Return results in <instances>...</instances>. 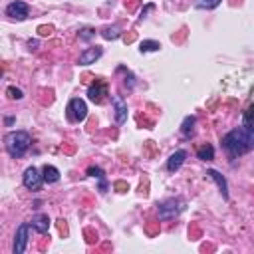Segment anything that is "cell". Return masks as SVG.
<instances>
[{
    "label": "cell",
    "instance_id": "1",
    "mask_svg": "<svg viewBox=\"0 0 254 254\" xmlns=\"http://www.w3.org/2000/svg\"><path fill=\"white\" fill-rule=\"evenodd\" d=\"M222 147L230 157L244 155L254 149V125H242L222 137Z\"/></svg>",
    "mask_w": 254,
    "mask_h": 254
},
{
    "label": "cell",
    "instance_id": "2",
    "mask_svg": "<svg viewBox=\"0 0 254 254\" xmlns=\"http://www.w3.org/2000/svg\"><path fill=\"white\" fill-rule=\"evenodd\" d=\"M30 143H32V137L26 131H10L4 137V147H6L8 155L14 159L22 157L30 149Z\"/></svg>",
    "mask_w": 254,
    "mask_h": 254
},
{
    "label": "cell",
    "instance_id": "3",
    "mask_svg": "<svg viewBox=\"0 0 254 254\" xmlns=\"http://www.w3.org/2000/svg\"><path fill=\"white\" fill-rule=\"evenodd\" d=\"M183 210H185V200H183V198H169V200H165V202L159 204V216H161L163 220L175 218V216H179Z\"/></svg>",
    "mask_w": 254,
    "mask_h": 254
},
{
    "label": "cell",
    "instance_id": "4",
    "mask_svg": "<svg viewBox=\"0 0 254 254\" xmlns=\"http://www.w3.org/2000/svg\"><path fill=\"white\" fill-rule=\"evenodd\" d=\"M87 117V105L83 99L79 97H73L69 103H67V119L69 121H83Z\"/></svg>",
    "mask_w": 254,
    "mask_h": 254
},
{
    "label": "cell",
    "instance_id": "5",
    "mask_svg": "<svg viewBox=\"0 0 254 254\" xmlns=\"http://www.w3.org/2000/svg\"><path fill=\"white\" fill-rule=\"evenodd\" d=\"M28 14H30V6H28L26 2L16 0V2H10V4L6 6V16H10L12 20L22 22V20L28 18Z\"/></svg>",
    "mask_w": 254,
    "mask_h": 254
},
{
    "label": "cell",
    "instance_id": "6",
    "mask_svg": "<svg viewBox=\"0 0 254 254\" xmlns=\"http://www.w3.org/2000/svg\"><path fill=\"white\" fill-rule=\"evenodd\" d=\"M22 183H24L26 189H30V190H38V189L42 187V183H44V177L38 173L36 167H28V169L24 171V175H22Z\"/></svg>",
    "mask_w": 254,
    "mask_h": 254
},
{
    "label": "cell",
    "instance_id": "7",
    "mask_svg": "<svg viewBox=\"0 0 254 254\" xmlns=\"http://www.w3.org/2000/svg\"><path fill=\"white\" fill-rule=\"evenodd\" d=\"M28 236H30V224L22 222L16 230V236H14V254H24L26 244H28Z\"/></svg>",
    "mask_w": 254,
    "mask_h": 254
},
{
    "label": "cell",
    "instance_id": "8",
    "mask_svg": "<svg viewBox=\"0 0 254 254\" xmlns=\"http://www.w3.org/2000/svg\"><path fill=\"white\" fill-rule=\"evenodd\" d=\"M101 54H103V50H101L99 46H91V48H87V50H83V52L79 54V64H81V65L95 64V60H99Z\"/></svg>",
    "mask_w": 254,
    "mask_h": 254
},
{
    "label": "cell",
    "instance_id": "9",
    "mask_svg": "<svg viewBox=\"0 0 254 254\" xmlns=\"http://www.w3.org/2000/svg\"><path fill=\"white\" fill-rule=\"evenodd\" d=\"M111 103H113V109H115V121L121 125L127 121V103L123 101V97L119 95H113L111 97Z\"/></svg>",
    "mask_w": 254,
    "mask_h": 254
},
{
    "label": "cell",
    "instance_id": "10",
    "mask_svg": "<svg viewBox=\"0 0 254 254\" xmlns=\"http://www.w3.org/2000/svg\"><path fill=\"white\" fill-rule=\"evenodd\" d=\"M185 161H187V151H185V149L175 151V153L167 159V171H169V173L179 171V169L183 167V163H185Z\"/></svg>",
    "mask_w": 254,
    "mask_h": 254
},
{
    "label": "cell",
    "instance_id": "11",
    "mask_svg": "<svg viewBox=\"0 0 254 254\" xmlns=\"http://www.w3.org/2000/svg\"><path fill=\"white\" fill-rule=\"evenodd\" d=\"M206 175L216 183V187H218L220 194H222L224 198H228V183H226V179H224L216 169H208V171H206Z\"/></svg>",
    "mask_w": 254,
    "mask_h": 254
},
{
    "label": "cell",
    "instance_id": "12",
    "mask_svg": "<svg viewBox=\"0 0 254 254\" xmlns=\"http://www.w3.org/2000/svg\"><path fill=\"white\" fill-rule=\"evenodd\" d=\"M103 95H107V89H105V83H95V85H91L89 89H87V97L93 101V103H101V99H103Z\"/></svg>",
    "mask_w": 254,
    "mask_h": 254
},
{
    "label": "cell",
    "instance_id": "13",
    "mask_svg": "<svg viewBox=\"0 0 254 254\" xmlns=\"http://www.w3.org/2000/svg\"><path fill=\"white\" fill-rule=\"evenodd\" d=\"M30 224H32V228H36V232L46 234L50 228V218H48V214H36V216H32Z\"/></svg>",
    "mask_w": 254,
    "mask_h": 254
},
{
    "label": "cell",
    "instance_id": "14",
    "mask_svg": "<svg viewBox=\"0 0 254 254\" xmlns=\"http://www.w3.org/2000/svg\"><path fill=\"white\" fill-rule=\"evenodd\" d=\"M194 125H196L194 115H187V117L183 119V123H181V133H183L185 139L194 137Z\"/></svg>",
    "mask_w": 254,
    "mask_h": 254
},
{
    "label": "cell",
    "instance_id": "15",
    "mask_svg": "<svg viewBox=\"0 0 254 254\" xmlns=\"http://www.w3.org/2000/svg\"><path fill=\"white\" fill-rule=\"evenodd\" d=\"M42 177H44V183H58L60 181V171L54 165H44Z\"/></svg>",
    "mask_w": 254,
    "mask_h": 254
},
{
    "label": "cell",
    "instance_id": "16",
    "mask_svg": "<svg viewBox=\"0 0 254 254\" xmlns=\"http://www.w3.org/2000/svg\"><path fill=\"white\" fill-rule=\"evenodd\" d=\"M196 157L200 159V161H212L214 159V147L212 145H202V147H198L196 149Z\"/></svg>",
    "mask_w": 254,
    "mask_h": 254
},
{
    "label": "cell",
    "instance_id": "17",
    "mask_svg": "<svg viewBox=\"0 0 254 254\" xmlns=\"http://www.w3.org/2000/svg\"><path fill=\"white\" fill-rule=\"evenodd\" d=\"M101 36H103L105 40H117V38L121 36V28H119V26H107V28L101 30Z\"/></svg>",
    "mask_w": 254,
    "mask_h": 254
},
{
    "label": "cell",
    "instance_id": "18",
    "mask_svg": "<svg viewBox=\"0 0 254 254\" xmlns=\"http://www.w3.org/2000/svg\"><path fill=\"white\" fill-rule=\"evenodd\" d=\"M159 48H161V44L155 42V40H143V42L139 44V52H141V54H145V52H157Z\"/></svg>",
    "mask_w": 254,
    "mask_h": 254
},
{
    "label": "cell",
    "instance_id": "19",
    "mask_svg": "<svg viewBox=\"0 0 254 254\" xmlns=\"http://www.w3.org/2000/svg\"><path fill=\"white\" fill-rule=\"evenodd\" d=\"M220 2H222V0H198V2H196V8H202V10H204V8H206V10H212V8H216Z\"/></svg>",
    "mask_w": 254,
    "mask_h": 254
},
{
    "label": "cell",
    "instance_id": "20",
    "mask_svg": "<svg viewBox=\"0 0 254 254\" xmlns=\"http://www.w3.org/2000/svg\"><path fill=\"white\" fill-rule=\"evenodd\" d=\"M8 97L10 99H22L24 97V93H22V89H18V87H8Z\"/></svg>",
    "mask_w": 254,
    "mask_h": 254
},
{
    "label": "cell",
    "instance_id": "21",
    "mask_svg": "<svg viewBox=\"0 0 254 254\" xmlns=\"http://www.w3.org/2000/svg\"><path fill=\"white\" fill-rule=\"evenodd\" d=\"M87 175H89V177H97V179H105V173H103V169H99V167H89V169H87Z\"/></svg>",
    "mask_w": 254,
    "mask_h": 254
},
{
    "label": "cell",
    "instance_id": "22",
    "mask_svg": "<svg viewBox=\"0 0 254 254\" xmlns=\"http://www.w3.org/2000/svg\"><path fill=\"white\" fill-rule=\"evenodd\" d=\"M93 36H95V30H91V28H85V30H81V32H79V38H81V40H85V42H87V40H91Z\"/></svg>",
    "mask_w": 254,
    "mask_h": 254
},
{
    "label": "cell",
    "instance_id": "23",
    "mask_svg": "<svg viewBox=\"0 0 254 254\" xmlns=\"http://www.w3.org/2000/svg\"><path fill=\"white\" fill-rule=\"evenodd\" d=\"M36 46H38V40H30V42H28V48H30V50H36Z\"/></svg>",
    "mask_w": 254,
    "mask_h": 254
},
{
    "label": "cell",
    "instance_id": "24",
    "mask_svg": "<svg viewBox=\"0 0 254 254\" xmlns=\"http://www.w3.org/2000/svg\"><path fill=\"white\" fill-rule=\"evenodd\" d=\"M40 34H42V36H46V34H50V28H40Z\"/></svg>",
    "mask_w": 254,
    "mask_h": 254
}]
</instances>
